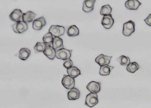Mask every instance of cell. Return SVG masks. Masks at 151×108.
<instances>
[{
  "instance_id": "obj_1",
  "label": "cell",
  "mask_w": 151,
  "mask_h": 108,
  "mask_svg": "<svg viewBox=\"0 0 151 108\" xmlns=\"http://www.w3.org/2000/svg\"><path fill=\"white\" fill-rule=\"evenodd\" d=\"M135 24L132 20H129L124 23L123 25L122 33L124 36L129 37L135 30Z\"/></svg>"
},
{
  "instance_id": "obj_2",
  "label": "cell",
  "mask_w": 151,
  "mask_h": 108,
  "mask_svg": "<svg viewBox=\"0 0 151 108\" xmlns=\"http://www.w3.org/2000/svg\"><path fill=\"white\" fill-rule=\"evenodd\" d=\"M12 30L17 33H22L28 30L27 23L23 21L17 22L11 26Z\"/></svg>"
},
{
  "instance_id": "obj_3",
  "label": "cell",
  "mask_w": 151,
  "mask_h": 108,
  "mask_svg": "<svg viewBox=\"0 0 151 108\" xmlns=\"http://www.w3.org/2000/svg\"><path fill=\"white\" fill-rule=\"evenodd\" d=\"M48 32L55 37H59L63 35L65 32V29L63 26L52 25Z\"/></svg>"
},
{
  "instance_id": "obj_4",
  "label": "cell",
  "mask_w": 151,
  "mask_h": 108,
  "mask_svg": "<svg viewBox=\"0 0 151 108\" xmlns=\"http://www.w3.org/2000/svg\"><path fill=\"white\" fill-rule=\"evenodd\" d=\"M72 50L63 48L56 51V57L58 59L62 60H67L70 59L71 56Z\"/></svg>"
},
{
  "instance_id": "obj_5",
  "label": "cell",
  "mask_w": 151,
  "mask_h": 108,
  "mask_svg": "<svg viewBox=\"0 0 151 108\" xmlns=\"http://www.w3.org/2000/svg\"><path fill=\"white\" fill-rule=\"evenodd\" d=\"M98 103L97 93H91L86 96L85 104L89 107H92Z\"/></svg>"
},
{
  "instance_id": "obj_6",
  "label": "cell",
  "mask_w": 151,
  "mask_h": 108,
  "mask_svg": "<svg viewBox=\"0 0 151 108\" xmlns=\"http://www.w3.org/2000/svg\"><path fill=\"white\" fill-rule=\"evenodd\" d=\"M63 86L67 89H71L75 86L74 78L69 75H64L61 81Z\"/></svg>"
},
{
  "instance_id": "obj_7",
  "label": "cell",
  "mask_w": 151,
  "mask_h": 108,
  "mask_svg": "<svg viewBox=\"0 0 151 108\" xmlns=\"http://www.w3.org/2000/svg\"><path fill=\"white\" fill-rule=\"evenodd\" d=\"M112 56H106L101 54L97 57L95 59V62L101 66H102L108 65L110 63Z\"/></svg>"
},
{
  "instance_id": "obj_8",
  "label": "cell",
  "mask_w": 151,
  "mask_h": 108,
  "mask_svg": "<svg viewBox=\"0 0 151 108\" xmlns=\"http://www.w3.org/2000/svg\"><path fill=\"white\" fill-rule=\"evenodd\" d=\"M24 14L21 10L17 9H14L11 13L9 15V18L12 21L17 22L23 21V17Z\"/></svg>"
},
{
  "instance_id": "obj_9",
  "label": "cell",
  "mask_w": 151,
  "mask_h": 108,
  "mask_svg": "<svg viewBox=\"0 0 151 108\" xmlns=\"http://www.w3.org/2000/svg\"><path fill=\"white\" fill-rule=\"evenodd\" d=\"M46 22L45 17H41L34 20L32 27L34 30H40L43 28L44 26L46 25Z\"/></svg>"
},
{
  "instance_id": "obj_10",
  "label": "cell",
  "mask_w": 151,
  "mask_h": 108,
  "mask_svg": "<svg viewBox=\"0 0 151 108\" xmlns=\"http://www.w3.org/2000/svg\"><path fill=\"white\" fill-rule=\"evenodd\" d=\"M101 23L103 27L106 30H109L114 24V20L112 14L105 16L102 19Z\"/></svg>"
},
{
  "instance_id": "obj_11",
  "label": "cell",
  "mask_w": 151,
  "mask_h": 108,
  "mask_svg": "<svg viewBox=\"0 0 151 108\" xmlns=\"http://www.w3.org/2000/svg\"><path fill=\"white\" fill-rule=\"evenodd\" d=\"M101 84L100 82L92 81L86 86V88L91 93H97L100 91Z\"/></svg>"
},
{
  "instance_id": "obj_12",
  "label": "cell",
  "mask_w": 151,
  "mask_h": 108,
  "mask_svg": "<svg viewBox=\"0 0 151 108\" xmlns=\"http://www.w3.org/2000/svg\"><path fill=\"white\" fill-rule=\"evenodd\" d=\"M142 4L137 0H129L125 3V6L127 9L137 10Z\"/></svg>"
},
{
  "instance_id": "obj_13",
  "label": "cell",
  "mask_w": 151,
  "mask_h": 108,
  "mask_svg": "<svg viewBox=\"0 0 151 108\" xmlns=\"http://www.w3.org/2000/svg\"><path fill=\"white\" fill-rule=\"evenodd\" d=\"M95 1V0L84 1L83 3V11L86 13L90 12L93 11Z\"/></svg>"
},
{
  "instance_id": "obj_14",
  "label": "cell",
  "mask_w": 151,
  "mask_h": 108,
  "mask_svg": "<svg viewBox=\"0 0 151 108\" xmlns=\"http://www.w3.org/2000/svg\"><path fill=\"white\" fill-rule=\"evenodd\" d=\"M31 54V51L27 48H22L20 50L17 56L20 59L23 60H26L30 56Z\"/></svg>"
},
{
  "instance_id": "obj_15",
  "label": "cell",
  "mask_w": 151,
  "mask_h": 108,
  "mask_svg": "<svg viewBox=\"0 0 151 108\" xmlns=\"http://www.w3.org/2000/svg\"><path fill=\"white\" fill-rule=\"evenodd\" d=\"M80 96V92L78 89L73 88L68 92L67 97L70 100H74L79 99Z\"/></svg>"
},
{
  "instance_id": "obj_16",
  "label": "cell",
  "mask_w": 151,
  "mask_h": 108,
  "mask_svg": "<svg viewBox=\"0 0 151 108\" xmlns=\"http://www.w3.org/2000/svg\"><path fill=\"white\" fill-rule=\"evenodd\" d=\"M67 35L70 37H73L78 36L80 31L78 28L75 25L66 27Z\"/></svg>"
},
{
  "instance_id": "obj_17",
  "label": "cell",
  "mask_w": 151,
  "mask_h": 108,
  "mask_svg": "<svg viewBox=\"0 0 151 108\" xmlns=\"http://www.w3.org/2000/svg\"><path fill=\"white\" fill-rule=\"evenodd\" d=\"M56 51L52 46H47L43 53L48 59L52 60L56 57Z\"/></svg>"
},
{
  "instance_id": "obj_18",
  "label": "cell",
  "mask_w": 151,
  "mask_h": 108,
  "mask_svg": "<svg viewBox=\"0 0 151 108\" xmlns=\"http://www.w3.org/2000/svg\"><path fill=\"white\" fill-rule=\"evenodd\" d=\"M64 45L62 39L59 37L54 38L52 44V47L55 51H58L63 48Z\"/></svg>"
},
{
  "instance_id": "obj_19",
  "label": "cell",
  "mask_w": 151,
  "mask_h": 108,
  "mask_svg": "<svg viewBox=\"0 0 151 108\" xmlns=\"http://www.w3.org/2000/svg\"><path fill=\"white\" fill-rule=\"evenodd\" d=\"M36 15V14L33 12L29 11L24 14L23 15V20L26 23L32 22L33 21Z\"/></svg>"
},
{
  "instance_id": "obj_20",
  "label": "cell",
  "mask_w": 151,
  "mask_h": 108,
  "mask_svg": "<svg viewBox=\"0 0 151 108\" xmlns=\"http://www.w3.org/2000/svg\"><path fill=\"white\" fill-rule=\"evenodd\" d=\"M114 67L109 65L102 66L100 68L99 73L102 76H107L109 75L110 74L114 69Z\"/></svg>"
},
{
  "instance_id": "obj_21",
  "label": "cell",
  "mask_w": 151,
  "mask_h": 108,
  "mask_svg": "<svg viewBox=\"0 0 151 108\" xmlns=\"http://www.w3.org/2000/svg\"><path fill=\"white\" fill-rule=\"evenodd\" d=\"M67 73L73 78H76L81 74L80 70L76 66H73L67 69Z\"/></svg>"
},
{
  "instance_id": "obj_22",
  "label": "cell",
  "mask_w": 151,
  "mask_h": 108,
  "mask_svg": "<svg viewBox=\"0 0 151 108\" xmlns=\"http://www.w3.org/2000/svg\"><path fill=\"white\" fill-rule=\"evenodd\" d=\"M140 67L138 64L136 62L130 63L127 67V70L128 72L133 73L140 68Z\"/></svg>"
},
{
  "instance_id": "obj_23",
  "label": "cell",
  "mask_w": 151,
  "mask_h": 108,
  "mask_svg": "<svg viewBox=\"0 0 151 108\" xmlns=\"http://www.w3.org/2000/svg\"><path fill=\"white\" fill-rule=\"evenodd\" d=\"M54 38L50 33L48 32L46 33L42 38V40L44 43L47 46H52Z\"/></svg>"
},
{
  "instance_id": "obj_24",
  "label": "cell",
  "mask_w": 151,
  "mask_h": 108,
  "mask_svg": "<svg viewBox=\"0 0 151 108\" xmlns=\"http://www.w3.org/2000/svg\"><path fill=\"white\" fill-rule=\"evenodd\" d=\"M112 8L109 5H105L101 8L100 14L104 16L109 15L112 13Z\"/></svg>"
},
{
  "instance_id": "obj_25",
  "label": "cell",
  "mask_w": 151,
  "mask_h": 108,
  "mask_svg": "<svg viewBox=\"0 0 151 108\" xmlns=\"http://www.w3.org/2000/svg\"><path fill=\"white\" fill-rule=\"evenodd\" d=\"M47 45L44 42H38L34 47L35 52H44L47 48Z\"/></svg>"
},
{
  "instance_id": "obj_26",
  "label": "cell",
  "mask_w": 151,
  "mask_h": 108,
  "mask_svg": "<svg viewBox=\"0 0 151 108\" xmlns=\"http://www.w3.org/2000/svg\"><path fill=\"white\" fill-rule=\"evenodd\" d=\"M117 60L123 66H127L130 63L129 58L124 55H122Z\"/></svg>"
},
{
  "instance_id": "obj_27",
  "label": "cell",
  "mask_w": 151,
  "mask_h": 108,
  "mask_svg": "<svg viewBox=\"0 0 151 108\" xmlns=\"http://www.w3.org/2000/svg\"><path fill=\"white\" fill-rule=\"evenodd\" d=\"M73 61L70 59L66 60L63 63L64 66L65 68H67V69H68V68H71L72 67H73Z\"/></svg>"
},
{
  "instance_id": "obj_28",
  "label": "cell",
  "mask_w": 151,
  "mask_h": 108,
  "mask_svg": "<svg viewBox=\"0 0 151 108\" xmlns=\"http://www.w3.org/2000/svg\"><path fill=\"white\" fill-rule=\"evenodd\" d=\"M144 21L148 26H151V14H150L145 19Z\"/></svg>"
}]
</instances>
